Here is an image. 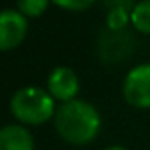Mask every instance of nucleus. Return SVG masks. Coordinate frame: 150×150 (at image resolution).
I'll use <instances>...</instances> for the list:
<instances>
[{
	"label": "nucleus",
	"mask_w": 150,
	"mask_h": 150,
	"mask_svg": "<svg viewBox=\"0 0 150 150\" xmlns=\"http://www.w3.org/2000/svg\"><path fill=\"white\" fill-rule=\"evenodd\" d=\"M55 129L58 136L76 146L92 143L101 132V115L94 104L72 99L62 103L55 113Z\"/></svg>",
	"instance_id": "1"
},
{
	"label": "nucleus",
	"mask_w": 150,
	"mask_h": 150,
	"mask_svg": "<svg viewBox=\"0 0 150 150\" xmlns=\"http://www.w3.org/2000/svg\"><path fill=\"white\" fill-rule=\"evenodd\" d=\"M11 113L16 120L27 125H41L55 118V99L50 92L39 87H23L11 97Z\"/></svg>",
	"instance_id": "2"
},
{
	"label": "nucleus",
	"mask_w": 150,
	"mask_h": 150,
	"mask_svg": "<svg viewBox=\"0 0 150 150\" xmlns=\"http://www.w3.org/2000/svg\"><path fill=\"white\" fill-rule=\"evenodd\" d=\"M122 94L127 104L139 110L150 108V64H139L125 74Z\"/></svg>",
	"instance_id": "3"
},
{
	"label": "nucleus",
	"mask_w": 150,
	"mask_h": 150,
	"mask_svg": "<svg viewBox=\"0 0 150 150\" xmlns=\"http://www.w3.org/2000/svg\"><path fill=\"white\" fill-rule=\"evenodd\" d=\"M28 23L25 14L14 9H4L0 14V50L9 51L16 48L27 35Z\"/></svg>",
	"instance_id": "4"
},
{
	"label": "nucleus",
	"mask_w": 150,
	"mask_h": 150,
	"mask_svg": "<svg viewBox=\"0 0 150 150\" xmlns=\"http://www.w3.org/2000/svg\"><path fill=\"white\" fill-rule=\"evenodd\" d=\"M80 90L78 76L71 67H55L48 76V92L55 101H72Z\"/></svg>",
	"instance_id": "5"
},
{
	"label": "nucleus",
	"mask_w": 150,
	"mask_h": 150,
	"mask_svg": "<svg viewBox=\"0 0 150 150\" xmlns=\"http://www.w3.org/2000/svg\"><path fill=\"white\" fill-rule=\"evenodd\" d=\"M0 150H34V136L27 127L9 124L0 129Z\"/></svg>",
	"instance_id": "6"
},
{
	"label": "nucleus",
	"mask_w": 150,
	"mask_h": 150,
	"mask_svg": "<svg viewBox=\"0 0 150 150\" xmlns=\"http://www.w3.org/2000/svg\"><path fill=\"white\" fill-rule=\"evenodd\" d=\"M131 23L141 34H150V0L134 4L131 11Z\"/></svg>",
	"instance_id": "7"
},
{
	"label": "nucleus",
	"mask_w": 150,
	"mask_h": 150,
	"mask_svg": "<svg viewBox=\"0 0 150 150\" xmlns=\"http://www.w3.org/2000/svg\"><path fill=\"white\" fill-rule=\"evenodd\" d=\"M131 21V13L122 9V7H117V9H110L108 11V18H106V23H108V28L110 30H125L127 23Z\"/></svg>",
	"instance_id": "8"
},
{
	"label": "nucleus",
	"mask_w": 150,
	"mask_h": 150,
	"mask_svg": "<svg viewBox=\"0 0 150 150\" xmlns=\"http://www.w3.org/2000/svg\"><path fill=\"white\" fill-rule=\"evenodd\" d=\"M48 2L50 0H16L20 13L25 14V16H30V18L41 16L46 11Z\"/></svg>",
	"instance_id": "9"
},
{
	"label": "nucleus",
	"mask_w": 150,
	"mask_h": 150,
	"mask_svg": "<svg viewBox=\"0 0 150 150\" xmlns=\"http://www.w3.org/2000/svg\"><path fill=\"white\" fill-rule=\"evenodd\" d=\"M51 2L57 4L58 7L65 9V11H85L96 0H51Z\"/></svg>",
	"instance_id": "10"
},
{
	"label": "nucleus",
	"mask_w": 150,
	"mask_h": 150,
	"mask_svg": "<svg viewBox=\"0 0 150 150\" xmlns=\"http://www.w3.org/2000/svg\"><path fill=\"white\" fill-rule=\"evenodd\" d=\"M104 2V6L108 7V11L110 9H117V7H122V9H125V11H132V4H134V0H103Z\"/></svg>",
	"instance_id": "11"
},
{
	"label": "nucleus",
	"mask_w": 150,
	"mask_h": 150,
	"mask_svg": "<svg viewBox=\"0 0 150 150\" xmlns=\"http://www.w3.org/2000/svg\"><path fill=\"white\" fill-rule=\"evenodd\" d=\"M104 150H127V148H124V146H120V145H113V146H108V148H104Z\"/></svg>",
	"instance_id": "12"
}]
</instances>
